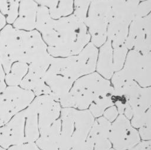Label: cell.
<instances>
[{
    "label": "cell",
    "instance_id": "obj_22",
    "mask_svg": "<svg viewBox=\"0 0 151 150\" xmlns=\"http://www.w3.org/2000/svg\"><path fill=\"white\" fill-rule=\"evenodd\" d=\"M113 88L111 91L101 96L90 105L88 110L95 118L101 116L107 108L113 105Z\"/></svg>",
    "mask_w": 151,
    "mask_h": 150
},
{
    "label": "cell",
    "instance_id": "obj_20",
    "mask_svg": "<svg viewBox=\"0 0 151 150\" xmlns=\"http://www.w3.org/2000/svg\"><path fill=\"white\" fill-rule=\"evenodd\" d=\"M40 6L48 8L51 17L57 19L73 12V0H33Z\"/></svg>",
    "mask_w": 151,
    "mask_h": 150
},
{
    "label": "cell",
    "instance_id": "obj_4",
    "mask_svg": "<svg viewBox=\"0 0 151 150\" xmlns=\"http://www.w3.org/2000/svg\"><path fill=\"white\" fill-rule=\"evenodd\" d=\"M80 77L81 76L77 65L76 56L73 55L52 57L44 79L51 91V96L60 102Z\"/></svg>",
    "mask_w": 151,
    "mask_h": 150
},
{
    "label": "cell",
    "instance_id": "obj_8",
    "mask_svg": "<svg viewBox=\"0 0 151 150\" xmlns=\"http://www.w3.org/2000/svg\"><path fill=\"white\" fill-rule=\"evenodd\" d=\"M130 79L141 87H150L151 53L143 54L137 51H128L122 68Z\"/></svg>",
    "mask_w": 151,
    "mask_h": 150
},
{
    "label": "cell",
    "instance_id": "obj_23",
    "mask_svg": "<svg viewBox=\"0 0 151 150\" xmlns=\"http://www.w3.org/2000/svg\"><path fill=\"white\" fill-rule=\"evenodd\" d=\"M21 0H0V11L6 15V22L13 24L18 16L19 5Z\"/></svg>",
    "mask_w": 151,
    "mask_h": 150
},
{
    "label": "cell",
    "instance_id": "obj_36",
    "mask_svg": "<svg viewBox=\"0 0 151 150\" xmlns=\"http://www.w3.org/2000/svg\"><path fill=\"white\" fill-rule=\"evenodd\" d=\"M139 1H146V0H139Z\"/></svg>",
    "mask_w": 151,
    "mask_h": 150
},
{
    "label": "cell",
    "instance_id": "obj_27",
    "mask_svg": "<svg viewBox=\"0 0 151 150\" xmlns=\"http://www.w3.org/2000/svg\"><path fill=\"white\" fill-rule=\"evenodd\" d=\"M151 9V1L146 0L139 2L136 12V18H142L150 14Z\"/></svg>",
    "mask_w": 151,
    "mask_h": 150
},
{
    "label": "cell",
    "instance_id": "obj_5",
    "mask_svg": "<svg viewBox=\"0 0 151 150\" xmlns=\"http://www.w3.org/2000/svg\"><path fill=\"white\" fill-rule=\"evenodd\" d=\"M25 31L5 25L0 32V62L7 74L12 64L22 62L26 50Z\"/></svg>",
    "mask_w": 151,
    "mask_h": 150
},
{
    "label": "cell",
    "instance_id": "obj_29",
    "mask_svg": "<svg viewBox=\"0 0 151 150\" xmlns=\"http://www.w3.org/2000/svg\"><path fill=\"white\" fill-rule=\"evenodd\" d=\"M7 150H40V149L35 142H29L13 145L9 146Z\"/></svg>",
    "mask_w": 151,
    "mask_h": 150
},
{
    "label": "cell",
    "instance_id": "obj_15",
    "mask_svg": "<svg viewBox=\"0 0 151 150\" xmlns=\"http://www.w3.org/2000/svg\"><path fill=\"white\" fill-rule=\"evenodd\" d=\"M0 95L12 106L16 114L27 108L35 97L34 93L18 86H6Z\"/></svg>",
    "mask_w": 151,
    "mask_h": 150
},
{
    "label": "cell",
    "instance_id": "obj_31",
    "mask_svg": "<svg viewBox=\"0 0 151 150\" xmlns=\"http://www.w3.org/2000/svg\"><path fill=\"white\" fill-rule=\"evenodd\" d=\"M119 115V112L114 105L107 108L103 112L102 116L110 122L114 121Z\"/></svg>",
    "mask_w": 151,
    "mask_h": 150
},
{
    "label": "cell",
    "instance_id": "obj_18",
    "mask_svg": "<svg viewBox=\"0 0 151 150\" xmlns=\"http://www.w3.org/2000/svg\"><path fill=\"white\" fill-rule=\"evenodd\" d=\"M98 52V48L90 42L76 55L80 76L95 72Z\"/></svg>",
    "mask_w": 151,
    "mask_h": 150
},
{
    "label": "cell",
    "instance_id": "obj_28",
    "mask_svg": "<svg viewBox=\"0 0 151 150\" xmlns=\"http://www.w3.org/2000/svg\"><path fill=\"white\" fill-rule=\"evenodd\" d=\"M11 146V144L5 126H0V146L7 149Z\"/></svg>",
    "mask_w": 151,
    "mask_h": 150
},
{
    "label": "cell",
    "instance_id": "obj_1",
    "mask_svg": "<svg viewBox=\"0 0 151 150\" xmlns=\"http://www.w3.org/2000/svg\"><path fill=\"white\" fill-rule=\"evenodd\" d=\"M53 27L52 45L47 47L48 52L52 57L76 55L90 41L84 22L74 14L54 19Z\"/></svg>",
    "mask_w": 151,
    "mask_h": 150
},
{
    "label": "cell",
    "instance_id": "obj_3",
    "mask_svg": "<svg viewBox=\"0 0 151 150\" xmlns=\"http://www.w3.org/2000/svg\"><path fill=\"white\" fill-rule=\"evenodd\" d=\"M112 89L110 80L94 72L78 78L60 104L62 108L88 109L93 102Z\"/></svg>",
    "mask_w": 151,
    "mask_h": 150
},
{
    "label": "cell",
    "instance_id": "obj_32",
    "mask_svg": "<svg viewBox=\"0 0 151 150\" xmlns=\"http://www.w3.org/2000/svg\"><path fill=\"white\" fill-rule=\"evenodd\" d=\"M127 150H151V141L141 140L136 145Z\"/></svg>",
    "mask_w": 151,
    "mask_h": 150
},
{
    "label": "cell",
    "instance_id": "obj_7",
    "mask_svg": "<svg viewBox=\"0 0 151 150\" xmlns=\"http://www.w3.org/2000/svg\"><path fill=\"white\" fill-rule=\"evenodd\" d=\"M110 6V0H91L84 24L90 36V42L97 48L107 40Z\"/></svg>",
    "mask_w": 151,
    "mask_h": 150
},
{
    "label": "cell",
    "instance_id": "obj_12",
    "mask_svg": "<svg viewBox=\"0 0 151 150\" xmlns=\"http://www.w3.org/2000/svg\"><path fill=\"white\" fill-rule=\"evenodd\" d=\"M111 122L103 116L95 118L87 136L82 150H109L111 145L109 140Z\"/></svg>",
    "mask_w": 151,
    "mask_h": 150
},
{
    "label": "cell",
    "instance_id": "obj_25",
    "mask_svg": "<svg viewBox=\"0 0 151 150\" xmlns=\"http://www.w3.org/2000/svg\"><path fill=\"white\" fill-rule=\"evenodd\" d=\"M113 49V66L114 71L116 72L123 68L129 50L124 44Z\"/></svg>",
    "mask_w": 151,
    "mask_h": 150
},
{
    "label": "cell",
    "instance_id": "obj_10",
    "mask_svg": "<svg viewBox=\"0 0 151 150\" xmlns=\"http://www.w3.org/2000/svg\"><path fill=\"white\" fill-rule=\"evenodd\" d=\"M124 45L128 50L133 49L145 54L151 49V15L133 19L129 27Z\"/></svg>",
    "mask_w": 151,
    "mask_h": 150
},
{
    "label": "cell",
    "instance_id": "obj_9",
    "mask_svg": "<svg viewBox=\"0 0 151 150\" xmlns=\"http://www.w3.org/2000/svg\"><path fill=\"white\" fill-rule=\"evenodd\" d=\"M109 140L111 148L114 150H127L141 141L137 129L123 114H119L111 122Z\"/></svg>",
    "mask_w": 151,
    "mask_h": 150
},
{
    "label": "cell",
    "instance_id": "obj_21",
    "mask_svg": "<svg viewBox=\"0 0 151 150\" xmlns=\"http://www.w3.org/2000/svg\"><path fill=\"white\" fill-rule=\"evenodd\" d=\"M28 65L26 63L17 61L14 62L9 71L5 74V82L8 86H18L27 74Z\"/></svg>",
    "mask_w": 151,
    "mask_h": 150
},
{
    "label": "cell",
    "instance_id": "obj_17",
    "mask_svg": "<svg viewBox=\"0 0 151 150\" xmlns=\"http://www.w3.org/2000/svg\"><path fill=\"white\" fill-rule=\"evenodd\" d=\"M60 128L59 118L49 127L40 131V135L35 141L40 150H59Z\"/></svg>",
    "mask_w": 151,
    "mask_h": 150
},
{
    "label": "cell",
    "instance_id": "obj_16",
    "mask_svg": "<svg viewBox=\"0 0 151 150\" xmlns=\"http://www.w3.org/2000/svg\"><path fill=\"white\" fill-rule=\"evenodd\" d=\"M38 4L33 0H21L18 16L13 22V27L24 31H32L35 28Z\"/></svg>",
    "mask_w": 151,
    "mask_h": 150
},
{
    "label": "cell",
    "instance_id": "obj_30",
    "mask_svg": "<svg viewBox=\"0 0 151 150\" xmlns=\"http://www.w3.org/2000/svg\"><path fill=\"white\" fill-rule=\"evenodd\" d=\"M138 132L142 141L150 140L151 139V122L147 123L137 129Z\"/></svg>",
    "mask_w": 151,
    "mask_h": 150
},
{
    "label": "cell",
    "instance_id": "obj_2",
    "mask_svg": "<svg viewBox=\"0 0 151 150\" xmlns=\"http://www.w3.org/2000/svg\"><path fill=\"white\" fill-rule=\"evenodd\" d=\"M94 119L88 109L62 108L59 150H82Z\"/></svg>",
    "mask_w": 151,
    "mask_h": 150
},
{
    "label": "cell",
    "instance_id": "obj_34",
    "mask_svg": "<svg viewBox=\"0 0 151 150\" xmlns=\"http://www.w3.org/2000/svg\"><path fill=\"white\" fill-rule=\"evenodd\" d=\"M6 24L5 16L0 11V29H2Z\"/></svg>",
    "mask_w": 151,
    "mask_h": 150
},
{
    "label": "cell",
    "instance_id": "obj_6",
    "mask_svg": "<svg viewBox=\"0 0 151 150\" xmlns=\"http://www.w3.org/2000/svg\"><path fill=\"white\" fill-rule=\"evenodd\" d=\"M5 126L11 146L35 142L40 135L37 115L29 105L16 114Z\"/></svg>",
    "mask_w": 151,
    "mask_h": 150
},
{
    "label": "cell",
    "instance_id": "obj_26",
    "mask_svg": "<svg viewBox=\"0 0 151 150\" xmlns=\"http://www.w3.org/2000/svg\"><path fill=\"white\" fill-rule=\"evenodd\" d=\"M91 0H73L74 15L84 22L86 18Z\"/></svg>",
    "mask_w": 151,
    "mask_h": 150
},
{
    "label": "cell",
    "instance_id": "obj_33",
    "mask_svg": "<svg viewBox=\"0 0 151 150\" xmlns=\"http://www.w3.org/2000/svg\"><path fill=\"white\" fill-rule=\"evenodd\" d=\"M5 73L0 62V93H1L6 87V84L5 82Z\"/></svg>",
    "mask_w": 151,
    "mask_h": 150
},
{
    "label": "cell",
    "instance_id": "obj_13",
    "mask_svg": "<svg viewBox=\"0 0 151 150\" xmlns=\"http://www.w3.org/2000/svg\"><path fill=\"white\" fill-rule=\"evenodd\" d=\"M139 0H110L109 21L117 25L129 26L136 18Z\"/></svg>",
    "mask_w": 151,
    "mask_h": 150
},
{
    "label": "cell",
    "instance_id": "obj_11",
    "mask_svg": "<svg viewBox=\"0 0 151 150\" xmlns=\"http://www.w3.org/2000/svg\"><path fill=\"white\" fill-rule=\"evenodd\" d=\"M29 106L36 112L40 131L49 127L60 118L62 107L51 95L37 96Z\"/></svg>",
    "mask_w": 151,
    "mask_h": 150
},
{
    "label": "cell",
    "instance_id": "obj_37",
    "mask_svg": "<svg viewBox=\"0 0 151 150\" xmlns=\"http://www.w3.org/2000/svg\"><path fill=\"white\" fill-rule=\"evenodd\" d=\"M109 150H114V149H113V148H111V149H110Z\"/></svg>",
    "mask_w": 151,
    "mask_h": 150
},
{
    "label": "cell",
    "instance_id": "obj_35",
    "mask_svg": "<svg viewBox=\"0 0 151 150\" xmlns=\"http://www.w3.org/2000/svg\"><path fill=\"white\" fill-rule=\"evenodd\" d=\"M0 150H7V149H5V148H4L0 146Z\"/></svg>",
    "mask_w": 151,
    "mask_h": 150
},
{
    "label": "cell",
    "instance_id": "obj_19",
    "mask_svg": "<svg viewBox=\"0 0 151 150\" xmlns=\"http://www.w3.org/2000/svg\"><path fill=\"white\" fill-rule=\"evenodd\" d=\"M113 51L111 42L107 39L100 48L96 64V72L109 80L115 72L113 66Z\"/></svg>",
    "mask_w": 151,
    "mask_h": 150
},
{
    "label": "cell",
    "instance_id": "obj_14",
    "mask_svg": "<svg viewBox=\"0 0 151 150\" xmlns=\"http://www.w3.org/2000/svg\"><path fill=\"white\" fill-rule=\"evenodd\" d=\"M46 71L37 66L28 65V70L21 81L19 86L34 93L35 96L42 95L51 96V92L44 82Z\"/></svg>",
    "mask_w": 151,
    "mask_h": 150
},
{
    "label": "cell",
    "instance_id": "obj_24",
    "mask_svg": "<svg viewBox=\"0 0 151 150\" xmlns=\"http://www.w3.org/2000/svg\"><path fill=\"white\" fill-rule=\"evenodd\" d=\"M15 114L12 106L0 95V126L6 124Z\"/></svg>",
    "mask_w": 151,
    "mask_h": 150
}]
</instances>
